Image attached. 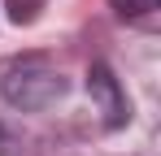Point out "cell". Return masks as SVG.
<instances>
[{
  "label": "cell",
  "instance_id": "obj_1",
  "mask_svg": "<svg viewBox=\"0 0 161 156\" xmlns=\"http://www.w3.org/2000/svg\"><path fill=\"white\" fill-rule=\"evenodd\" d=\"M87 91H92L96 108L105 113V126H122V122H126V96H122V87H118V78H113L109 65L96 61V65L87 70Z\"/></svg>",
  "mask_w": 161,
  "mask_h": 156
},
{
  "label": "cell",
  "instance_id": "obj_2",
  "mask_svg": "<svg viewBox=\"0 0 161 156\" xmlns=\"http://www.w3.org/2000/svg\"><path fill=\"white\" fill-rule=\"evenodd\" d=\"M109 4H113L122 18H144V13H153V9H157L161 0H109Z\"/></svg>",
  "mask_w": 161,
  "mask_h": 156
}]
</instances>
